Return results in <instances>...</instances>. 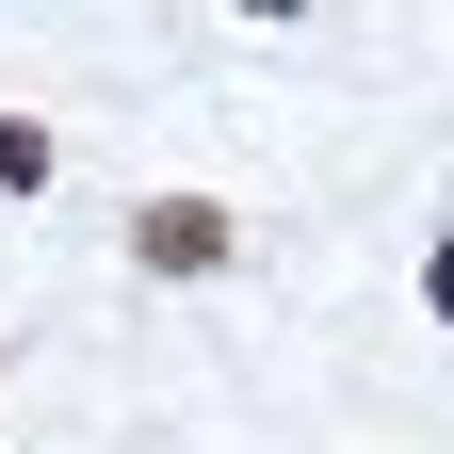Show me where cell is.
<instances>
[{"label": "cell", "instance_id": "obj_1", "mask_svg": "<svg viewBox=\"0 0 454 454\" xmlns=\"http://www.w3.org/2000/svg\"><path fill=\"white\" fill-rule=\"evenodd\" d=\"M227 244H244V227H227L211 195H146V211H130V260H146V276H227Z\"/></svg>", "mask_w": 454, "mask_h": 454}, {"label": "cell", "instance_id": "obj_2", "mask_svg": "<svg viewBox=\"0 0 454 454\" xmlns=\"http://www.w3.org/2000/svg\"><path fill=\"white\" fill-rule=\"evenodd\" d=\"M0 179H17V195L49 179V130H33V114H0Z\"/></svg>", "mask_w": 454, "mask_h": 454}]
</instances>
